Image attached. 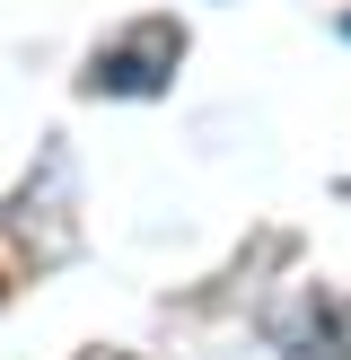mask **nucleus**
<instances>
[{
	"mask_svg": "<svg viewBox=\"0 0 351 360\" xmlns=\"http://www.w3.org/2000/svg\"><path fill=\"white\" fill-rule=\"evenodd\" d=\"M281 343H290L298 360H351V299L307 290L290 316H281Z\"/></svg>",
	"mask_w": 351,
	"mask_h": 360,
	"instance_id": "f03ea898",
	"label": "nucleus"
},
{
	"mask_svg": "<svg viewBox=\"0 0 351 360\" xmlns=\"http://www.w3.org/2000/svg\"><path fill=\"white\" fill-rule=\"evenodd\" d=\"M176 62H185V27L176 18H140L114 44H97V62L79 70V88L88 97H158L176 79Z\"/></svg>",
	"mask_w": 351,
	"mask_h": 360,
	"instance_id": "f257e3e1",
	"label": "nucleus"
},
{
	"mask_svg": "<svg viewBox=\"0 0 351 360\" xmlns=\"http://www.w3.org/2000/svg\"><path fill=\"white\" fill-rule=\"evenodd\" d=\"M79 360H140V352H114V343H105V352H79Z\"/></svg>",
	"mask_w": 351,
	"mask_h": 360,
	"instance_id": "7ed1b4c3",
	"label": "nucleus"
},
{
	"mask_svg": "<svg viewBox=\"0 0 351 360\" xmlns=\"http://www.w3.org/2000/svg\"><path fill=\"white\" fill-rule=\"evenodd\" d=\"M343 35H351V18H343Z\"/></svg>",
	"mask_w": 351,
	"mask_h": 360,
	"instance_id": "20e7f679",
	"label": "nucleus"
}]
</instances>
